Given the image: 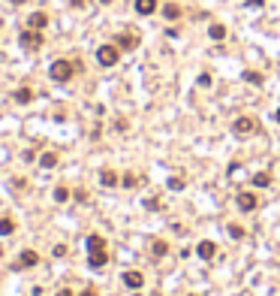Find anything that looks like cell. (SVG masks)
<instances>
[{
    "instance_id": "obj_9",
    "label": "cell",
    "mask_w": 280,
    "mask_h": 296,
    "mask_svg": "<svg viewBox=\"0 0 280 296\" xmlns=\"http://www.w3.org/2000/svg\"><path fill=\"white\" fill-rule=\"evenodd\" d=\"M196 254H199V257H202V260H211V257L217 254V245L205 239V242H199V248H196Z\"/></svg>"
},
{
    "instance_id": "obj_20",
    "label": "cell",
    "mask_w": 280,
    "mask_h": 296,
    "mask_svg": "<svg viewBox=\"0 0 280 296\" xmlns=\"http://www.w3.org/2000/svg\"><path fill=\"white\" fill-rule=\"evenodd\" d=\"M55 200H57V203H66V200H69V188H66V184L55 188Z\"/></svg>"
},
{
    "instance_id": "obj_26",
    "label": "cell",
    "mask_w": 280,
    "mask_h": 296,
    "mask_svg": "<svg viewBox=\"0 0 280 296\" xmlns=\"http://www.w3.org/2000/svg\"><path fill=\"white\" fill-rule=\"evenodd\" d=\"M199 85H202V88H208V85H211V76H208V73H202V76H199Z\"/></svg>"
},
{
    "instance_id": "obj_21",
    "label": "cell",
    "mask_w": 280,
    "mask_h": 296,
    "mask_svg": "<svg viewBox=\"0 0 280 296\" xmlns=\"http://www.w3.org/2000/svg\"><path fill=\"white\" fill-rule=\"evenodd\" d=\"M163 15H166V18H172V21H175V18H178V15H181V9H178V6H175V3H166V6H163Z\"/></svg>"
},
{
    "instance_id": "obj_22",
    "label": "cell",
    "mask_w": 280,
    "mask_h": 296,
    "mask_svg": "<svg viewBox=\"0 0 280 296\" xmlns=\"http://www.w3.org/2000/svg\"><path fill=\"white\" fill-rule=\"evenodd\" d=\"M154 254H157V257H166V254H169V245H166V242H154Z\"/></svg>"
},
{
    "instance_id": "obj_2",
    "label": "cell",
    "mask_w": 280,
    "mask_h": 296,
    "mask_svg": "<svg viewBox=\"0 0 280 296\" xmlns=\"http://www.w3.org/2000/svg\"><path fill=\"white\" fill-rule=\"evenodd\" d=\"M117 58H121V49L112 46V43H106V46L97 49V61H100V67H114Z\"/></svg>"
},
{
    "instance_id": "obj_8",
    "label": "cell",
    "mask_w": 280,
    "mask_h": 296,
    "mask_svg": "<svg viewBox=\"0 0 280 296\" xmlns=\"http://www.w3.org/2000/svg\"><path fill=\"white\" fill-rule=\"evenodd\" d=\"M256 206H259V200L253 194H238V209H241V212H253Z\"/></svg>"
},
{
    "instance_id": "obj_25",
    "label": "cell",
    "mask_w": 280,
    "mask_h": 296,
    "mask_svg": "<svg viewBox=\"0 0 280 296\" xmlns=\"http://www.w3.org/2000/svg\"><path fill=\"white\" fill-rule=\"evenodd\" d=\"M169 188H172V191H184V181H181V178H172Z\"/></svg>"
},
{
    "instance_id": "obj_10",
    "label": "cell",
    "mask_w": 280,
    "mask_h": 296,
    "mask_svg": "<svg viewBox=\"0 0 280 296\" xmlns=\"http://www.w3.org/2000/svg\"><path fill=\"white\" fill-rule=\"evenodd\" d=\"M136 12L139 15H154L157 12V0H136Z\"/></svg>"
},
{
    "instance_id": "obj_5",
    "label": "cell",
    "mask_w": 280,
    "mask_h": 296,
    "mask_svg": "<svg viewBox=\"0 0 280 296\" xmlns=\"http://www.w3.org/2000/svg\"><path fill=\"white\" fill-rule=\"evenodd\" d=\"M106 263H109V254H106V248L88 251V266H91V269H103Z\"/></svg>"
},
{
    "instance_id": "obj_31",
    "label": "cell",
    "mask_w": 280,
    "mask_h": 296,
    "mask_svg": "<svg viewBox=\"0 0 280 296\" xmlns=\"http://www.w3.org/2000/svg\"><path fill=\"white\" fill-rule=\"evenodd\" d=\"M100 3H112V0H100Z\"/></svg>"
},
{
    "instance_id": "obj_15",
    "label": "cell",
    "mask_w": 280,
    "mask_h": 296,
    "mask_svg": "<svg viewBox=\"0 0 280 296\" xmlns=\"http://www.w3.org/2000/svg\"><path fill=\"white\" fill-rule=\"evenodd\" d=\"M33 100V91L30 88H18L15 91V103H30Z\"/></svg>"
},
{
    "instance_id": "obj_7",
    "label": "cell",
    "mask_w": 280,
    "mask_h": 296,
    "mask_svg": "<svg viewBox=\"0 0 280 296\" xmlns=\"http://www.w3.org/2000/svg\"><path fill=\"white\" fill-rule=\"evenodd\" d=\"M124 284H127L130 290H142L145 275H142V272H136V269H130V272H124Z\"/></svg>"
},
{
    "instance_id": "obj_1",
    "label": "cell",
    "mask_w": 280,
    "mask_h": 296,
    "mask_svg": "<svg viewBox=\"0 0 280 296\" xmlns=\"http://www.w3.org/2000/svg\"><path fill=\"white\" fill-rule=\"evenodd\" d=\"M49 76H52L55 82H69V79L75 76V64H72V61H55V64L49 67Z\"/></svg>"
},
{
    "instance_id": "obj_14",
    "label": "cell",
    "mask_w": 280,
    "mask_h": 296,
    "mask_svg": "<svg viewBox=\"0 0 280 296\" xmlns=\"http://www.w3.org/2000/svg\"><path fill=\"white\" fill-rule=\"evenodd\" d=\"M208 36H211V40H226V27L223 24H211L208 27Z\"/></svg>"
},
{
    "instance_id": "obj_28",
    "label": "cell",
    "mask_w": 280,
    "mask_h": 296,
    "mask_svg": "<svg viewBox=\"0 0 280 296\" xmlns=\"http://www.w3.org/2000/svg\"><path fill=\"white\" fill-rule=\"evenodd\" d=\"M57 296H72V290H66V287H63V290H60Z\"/></svg>"
},
{
    "instance_id": "obj_12",
    "label": "cell",
    "mask_w": 280,
    "mask_h": 296,
    "mask_svg": "<svg viewBox=\"0 0 280 296\" xmlns=\"http://www.w3.org/2000/svg\"><path fill=\"white\" fill-rule=\"evenodd\" d=\"M136 46H139V40H136L133 33H121V36H117V49H127V52H130V49H136Z\"/></svg>"
},
{
    "instance_id": "obj_29",
    "label": "cell",
    "mask_w": 280,
    "mask_h": 296,
    "mask_svg": "<svg viewBox=\"0 0 280 296\" xmlns=\"http://www.w3.org/2000/svg\"><path fill=\"white\" fill-rule=\"evenodd\" d=\"M9 3H27V0H9Z\"/></svg>"
},
{
    "instance_id": "obj_4",
    "label": "cell",
    "mask_w": 280,
    "mask_h": 296,
    "mask_svg": "<svg viewBox=\"0 0 280 296\" xmlns=\"http://www.w3.org/2000/svg\"><path fill=\"white\" fill-rule=\"evenodd\" d=\"M18 43H21L24 49H30V52H33V49H39V46H43V33H39V30H33V27H27V30L18 36Z\"/></svg>"
},
{
    "instance_id": "obj_13",
    "label": "cell",
    "mask_w": 280,
    "mask_h": 296,
    "mask_svg": "<svg viewBox=\"0 0 280 296\" xmlns=\"http://www.w3.org/2000/svg\"><path fill=\"white\" fill-rule=\"evenodd\" d=\"M39 166H43V169H55L57 166V154L55 151H46L43 157H39Z\"/></svg>"
},
{
    "instance_id": "obj_11",
    "label": "cell",
    "mask_w": 280,
    "mask_h": 296,
    "mask_svg": "<svg viewBox=\"0 0 280 296\" xmlns=\"http://www.w3.org/2000/svg\"><path fill=\"white\" fill-rule=\"evenodd\" d=\"M49 24V15L46 12H33L30 18H27V27H33V30H43Z\"/></svg>"
},
{
    "instance_id": "obj_19",
    "label": "cell",
    "mask_w": 280,
    "mask_h": 296,
    "mask_svg": "<svg viewBox=\"0 0 280 296\" xmlns=\"http://www.w3.org/2000/svg\"><path fill=\"white\" fill-rule=\"evenodd\" d=\"M253 184H256V188H265V184H271V175L268 172H256L253 175Z\"/></svg>"
},
{
    "instance_id": "obj_3",
    "label": "cell",
    "mask_w": 280,
    "mask_h": 296,
    "mask_svg": "<svg viewBox=\"0 0 280 296\" xmlns=\"http://www.w3.org/2000/svg\"><path fill=\"white\" fill-rule=\"evenodd\" d=\"M232 130H235L238 136H250V133H256V130H259V121H256L253 115H241V118H235Z\"/></svg>"
},
{
    "instance_id": "obj_23",
    "label": "cell",
    "mask_w": 280,
    "mask_h": 296,
    "mask_svg": "<svg viewBox=\"0 0 280 296\" xmlns=\"http://www.w3.org/2000/svg\"><path fill=\"white\" fill-rule=\"evenodd\" d=\"M229 233L232 239H244V227H238V224H229Z\"/></svg>"
},
{
    "instance_id": "obj_27",
    "label": "cell",
    "mask_w": 280,
    "mask_h": 296,
    "mask_svg": "<svg viewBox=\"0 0 280 296\" xmlns=\"http://www.w3.org/2000/svg\"><path fill=\"white\" fill-rule=\"evenodd\" d=\"M82 296H97V290H94V287H88V290H85Z\"/></svg>"
},
{
    "instance_id": "obj_24",
    "label": "cell",
    "mask_w": 280,
    "mask_h": 296,
    "mask_svg": "<svg viewBox=\"0 0 280 296\" xmlns=\"http://www.w3.org/2000/svg\"><path fill=\"white\" fill-rule=\"evenodd\" d=\"M244 79H247V82H253V85H259V82H262L259 73H244Z\"/></svg>"
},
{
    "instance_id": "obj_18",
    "label": "cell",
    "mask_w": 280,
    "mask_h": 296,
    "mask_svg": "<svg viewBox=\"0 0 280 296\" xmlns=\"http://www.w3.org/2000/svg\"><path fill=\"white\" fill-rule=\"evenodd\" d=\"M100 178H103L106 188H114V184H117V175H114L112 169H103V175H100Z\"/></svg>"
},
{
    "instance_id": "obj_6",
    "label": "cell",
    "mask_w": 280,
    "mask_h": 296,
    "mask_svg": "<svg viewBox=\"0 0 280 296\" xmlns=\"http://www.w3.org/2000/svg\"><path fill=\"white\" fill-rule=\"evenodd\" d=\"M36 263H39V254H36V251H21V257H18L15 269H33Z\"/></svg>"
},
{
    "instance_id": "obj_17",
    "label": "cell",
    "mask_w": 280,
    "mask_h": 296,
    "mask_svg": "<svg viewBox=\"0 0 280 296\" xmlns=\"http://www.w3.org/2000/svg\"><path fill=\"white\" fill-rule=\"evenodd\" d=\"M9 233H15V224L9 218H0V236H9Z\"/></svg>"
},
{
    "instance_id": "obj_30",
    "label": "cell",
    "mask_w": 280,
    "mask_h": 296,
    "mask_svg": "<svg viewBox=\"0 0 280 296\" xmlns=\"http://www.w3.org/2000/svg\"><path fill=\"white\" fill-rule=\"evenodd\" d=\"M277 124H280V109H277Z\"/></svg>"
},
{
    "instance_id": "obj_16",
    "label": "cell",
    "mask_w": 280,
    "mask_h": 296,
    "mask_svg": "<svg viewBox=\"0 0 280 296\" xmlns=\"http://www.w3.org/2000/svg\"><path fill=\"white\" fill-rule=\"evenodd\" d=\"M97 248H106V239L94 233V236H88V251H97Z\"/></svg>"
}]
</instances>
